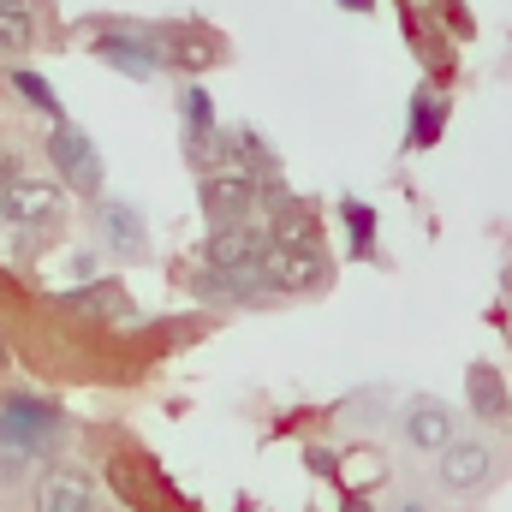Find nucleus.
Here are the masks:
<instances>
[{"label":"nucleus","instance_id":"obj_1","mask_svg":"<svg viewBox=\"0 0 512 512\" xmlns=\"http://www.w3.org/2000/svg\"><path fill=\"white\" fill-rule=\"evenodd\" d=\"M54 429H60V411L42 405V399H6V405H0V453H6L12 465L48 453Z\"/></svg>","mask_w":512,"mask_h":512},{"label":"nucleus","instance_id":"obj_2","mask_svg":"<svg viewBox=\"0 0 512 512\" xmlns=\"http://www.w3.org/2000/svg\"><path fill=\"white\" fill-rule=\"evenodd\" d=\"M0 221L18 227V233H48V227H60V185L18 173L12 185H0Z\"/></svg>","mask_w":512,"mask_h":512},{"label":"nucleus","instance_id":"obj_3","mask_svg":"<svg viewBox=\"0 0 512 512\" xmlns=\"http://www.w3.org/2000/svg\"><path fill=\"white\" fill-rule=\"evenodd\" d=\"M203 209L215 215V227H245V215L256 209V179L245 167H209L203 173Z\"/></svg>","mask_w":512,"mask_h":512},{"label":"nucleus","instance_id":"obj_4","mask_svg":"<svg viewBox=\"0 0 512 512\" xmlns=\"http://www.w3.org/2000/svg\"><path fill=\"white\" fill-rule=\"evenodd\" d=\"M48 161L60 167V179L72 185V191H102V155H96V143L84 137V131L72 126H54V137H48Z\"/></svg>","mask_w":512,"mask_h":512},{"label":"nucleus","instance_id":"obj_5","mask_svg":"<svg viewBox=\"0 0 512 512\" xmlns=\"http://www.w3.org/2000/svg\"><path fill=\"white\" fill-rule=\"evenodd\" d=\"M322 274H328V256L316 251V245H274L268 262H262V286L268 292H304Z\"/></svg>","mask_w":512,"mask_h":512},{"label":"nucleus","instance_id":"obj_6","mask_svg":"<svg viewBox=\"0 0 512 512\" xmlns=\"http://www.w3.org/2000/svg\"><path fill=\"white\" fill-rule=\"evenodd\" d=\"M495 477V447L489 441H453L447 453H441V483L453 489V495H471V489H483Z\"/></svg>","mask_w":512,"mask_h":512},{"label":"nucleus","instance_id":"obj_7","mask_svg":"<svg viewBox=\"0 0 512 512\" xmlns=\"http://www.w3.org/2000/svg\"><path fill=\"white\" fill-rule=\"evenodd\" d=\"M399 429H405V447H417V453H435V459H441V453L459 441V435H453V417H447V405H435V399H417V405L405 411V423H399Z\"/></svg>","mask_w":512,"mask_h":512},{"label":"nucleus","instance_id":"obj_8","mask_svg":"<svg viewBox=\"0 0 512 512\" xmlns=\"http://www.w3.org/2000/svg\"><path fill=\"white\" fill-rule=\"evenodd\" d=\"M36 512H102V495L84 477H54V483H42Z\"/></svg>","mask_w":512,"mask_h":512},{"label":"nucleus","instance_id":"obj_9","mask_svg":"<svg viewBox=\"0 0 512 512\" xmlns=\"http://www.w3.org/2000/svg\"><path fill=\"white\" fill-rule=\"evenodd\" d=\"M96 54H102V60H114L120 72H131V78H149V72H155V54H149V48H137V42H120V36H102V42H96Z\"/></svg>","mask_w":512,"mask_h":512},{"label":"nucleus","instance_id":"obj_10","mask_svg":"<svg viewBox=\"0 0 512 512\" xmlns=\"http://www.w3.org/2000/svg\"><path fill=\"white\" fill-rule=\"evenodd\" d=\"M471 405H477V417H501L507 411V387H501V376L495 370H471Z\"/></svg>","mask_w":512,"mask_h":512},{"label":"nucleus","instance_id":"obj_11","mask_svg":"<svg viewBox=\"0 0 512 512\" xmlns=\"http://www.w3.org/2000/svg\"><path fill=\"white\" fill-rule=\"evenodd\" d=\"M108 233H114L120 251H137V245H143V221L131 215L126 203H108Z\"/></svg>","mask_w":512,"mask_h":512},{"label":"nucleus","instance_id":"obj_12","mask_svg":"<svg viewBox=\"0 0 512 512\" xmlns=\"http://www.w3.org/2000/svg\"><path fill=\"white\" fill-rule=\"evenodd\" d=\"M18 90H24L30 102H42V114H54V120H60V102H54V90H48L42 78H30V72H18Z\"/></svg>","mask_w":512,"mask_h":512},{"label":"nucleus","instance_id":"obj_13","mask_svg":"<svg viewBox=\"0 0 512 512\" xmlns=\"http://www.w3.org/2000/svg\"><path fill=\"white\" fill-rule=\"evenodd\" d=\"M0 42H6V48H18V42H30V24H24L18 12H0Z\"/></svg>","mask_w":512,"mask_h":512},{"label":"nucleus","instance_id":"obj_14","mask_svg":"<svg viewBox=\"0 0 512 512\" xmlns=\"http://www.w3.org/2000/svg\"><path fill=\"white\" fill-rule=\"evenodd\" d=\"M393 512H429V507H423V495H405V501H393Z\"/></svg>","mask_w":512,"mask_h":512},{"label":"nucleus","instance_id":"obj_15","mask_svg":"<svg viewBox=\"0 0 512 512\" xmlns=\"http://www.w3.org/2000/svg\"><path fill=\"white\" fill-rule=\"evenodd\" d=\"M24 6H30V0H0V12H18V18H24Z\"/></svg>","mask_w":512,"mask_h":512}]
</instances>
